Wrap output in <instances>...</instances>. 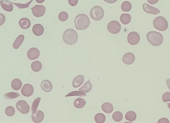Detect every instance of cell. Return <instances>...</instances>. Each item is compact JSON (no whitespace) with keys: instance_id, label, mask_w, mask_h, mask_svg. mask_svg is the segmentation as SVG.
I'll use <instances>...</instances> for the list:
<instances>
[{"instance_id":"1","label":"cell","mask_w":170,"mask_h":123,"mask_svg":"<svg viewBox=\"0 0 170 123\" xmlns=\"http://www.w3.org/2000/svg\"><path fill=\"white\" fill-rule=\"evenodd\" d=\"M90 20L86 14L81 13L77 15L74 20V24L77 30H84L90 25Z\"/></svg>"},{"instance_id":"2","label":"cell","mask_w":170,"mask_h":123,"mask_svg":"<svg viewBox=\"0 0 170 123\" xmlns=\"http://www.w3.org/2000/svg\"><path fill=\"white\" fill-rule=\"evenodd\" d=\"M62 38L66 44L68 45H73L77 42L78 36L77 33L74 30L69 29L64 32Z\"/></svg>"},{"instance_id":"3","label":"cell","mask_w":170,"mask_h":123,"mask_svg":"<svg viewBox=\"0 0 170 123\" xmlns=\"http://www.w3.org/2000/svg\"><path fill=\"white\" fill-rule=\"evenodd\" d=\"M148 41L151 45L158 46L161 45L163 41V37L162 34L156 31H151L147 34Z\"/></svg>"},{"instance_id":"4","label":"cell","mask_w":170,"mask_h":123,"mask_svg":"<svg viewBox=\"0 0 170 123\" xmlns=\"http://www.w3.org/2000/svg\"><path fill=\"white\" fill-rule=\"evenodd\" d=\"M153 24L155 29L160 31H165L168 27V23L167 20L162 16L156 18L154 20Z\"/></svg>"},{"instance_id":"5","label":"cell","mask_w":170,"mask_h":123,"mask_svg":"<svg viewBox=\"0 0 170 123\" xmlns=\"http://www.w3.org/2000/svg\"><path fill=\"white\" fill-rule=\"evenodd\" d=\"M90 15L91 18L95 21L101 20L104 16V10L100 6H95L91 9Z\"/></svg>"},{"instance_id":"6","label":"cell","mask_w":170,"mask_h":123,"mask_svg":"<svg viewBox=\"0 0 170 123\" xmlns=\"http://www.w3.org/2000/svg\"><path fill=\"white\" fill-rule=\"evenodd\" d=\"M16 108L22 114H27L30 111V106L25 100H21L16 104Z\"/></svg>"},{"instance_id":"7","label":"cell","mask_w":170,"mask_h":123,"mask_svg":"<svg viewBox=\"0 0 170 123\" xmlns=\"http://www.w3.org/2000/svg\"><path fill=\"white\" fill-rule=\"evenodd\" d=\"M108 31L113 34H117L120 32L121 26L119 22L117 21H112L109 22L107 26Z\"/></svg>"},{"instance_id":"8","label":"cell","mask_w":170,"mask_h":123,"mask_svg":"<svg viewBox=\"0 0 170 123\" xmlns=\"http://www.w3.org/2000/svg\"><path fill=\"white\" fill-rule=\"evenodd\" d=\"M32 13L36 17H40L43 16L46 11V8L43 5H36L31 8Z\"/></svg>"},{"instance_id":"9","label":"cell","mask_w":170,"mask_h":123,"mask_svg":"<svg viewBox=\"0 0 170 123\" xmlns=\"http://www.w3.org/2000/svg\"><path fill=\"white\" fill-rule=\"evenodd\" d=\"M140 36L136 32H132L128 34L127 41L129 44L132 45H136L140 41Z\"/></svg>"},{"instance_id":"10","label":"cell","mask_w":170,"mask_h":123,"mask_svg":"<svg viewBox=\"0 0 170 123\" xmlns=\"http://www.w3.org/2000/svg\"><path fill=\"white\" fill-rule=\"evenodd\" d=\"M34 92V88L31 84H25L23 85L21 89L22 95L25 97H30L33 95Z\"/></svg>"},{"instance_id":"11","label":"cell","mask_w":170,"mask_h":123,"mask_svg":"<svg viewBox=\"0 0 170 123\" xmlns=\"http://www.w3.org/2000/svg\"><path fill=\"white\" fill-rule=\"evenodd\" d=\"M40 52L39 50L35 47H32L28 50L27 54V57L30 60H33L39 58Z\"/></svg>"},{"instance_id":"12","label":"cell","mask_w":170,"mask_h":123,"mask_svg":"<svg viewBox=\"0 0 170 123\" xmlns=\"http://www.w3.org/2000/svg\"><path fill=\"white\" fill-rule=\"evenodd\" d=\"M44 114L42 110H38L34 114H32L31 118L32 121L35 123H41L43 120Z\"/></svg>"},{"instance_id":"13","label":"cell","mask_w":170,"mask_h":123,"mask_svg":"<svg viewBox=\"0 0 170 123\" xmlns=\"http://www.w3.org/2000/svg\"><path fill=\"white\" fill-rule=\"evenodd\" d=\"M135 60V56L131 52H127L123 55L122 61L127 65H131L134 62Z\"/></svg>"},{"instance_id":"14","label":"cell","mask_w":170,"mask_h":123,"mask_svg":"<svg viewBox=\"0 0 170 123\" xmlns=\"http://www.w3.org/2000/svg\"><path fill=\"white\" fill-rule=\"evenodd\" d=\"M143 8L144 10L147 13L152 14V15H157L160 13L158 9L155 7L152 6L147 3H144L143 5Z\"/></svg>"},{"instance_id":"15","label":"cell","mask_w":170,"mask_h":123,"mask_svg":"<svg viewBox=\"0 0 170 123\" xmlns=\"http://www.w3.org/2000/svg\"><path fill=\"white\" fill-rule=\"evenodd\" d=\"M0 5L4 10L11 12L13 11L14 6L13 3L9 1H0Z\"/></svg>"},{"instance_id":"16","label":"cell","mask_w":170,"mask_h":123,"mask_svg":"<svg viewBox=\"0 0 170 123\" xmlns=\"http://www.w3.org/2000/svg\"><path fill=\"white\" fill-rule=\"evenodd\" d=\"M84 80L85 78L83 75H79L77 76L73 80V87L74 88L80 87L84 83Z\"/></svg>"},{"instance_id":"17","label":"cell","mask_w":170,"mask_h":123,"mask_svg":"<svg viewBox=\"0 0 170 123\" xmlns=\"http://www.w3.org/2000/svg\"><path fill=\"white\" fill-rule=\"evenodd\" d=\"M33 33L36 36H40L42 35L44 32V28L41 24H37L34 25L32 29Z\"/></svg>"},{"instance_id":"18","label":"cell","mask_w":170,"mask_h":123,"mask_svg":"<svg viewBox=\"0 0 170 123\" xmlns=\"http://www.w3.org/2000/svg\"><path fill=\"white\" fill-rule=\"evenodd\" d=\"M41 88L44 91L47 92H50L51 91L53 88L52 82L48 80H44L41 83Z\"/></svg>"},{"instance_id":"19","label":"cell","mask_w":170,"mask_h":123,"mask_svg":"<svg viewBox=\"0 0 170 123\" xmlns=\"http://www.w3.org/2000/svg\"><path fill=\"white\" fill-rule=\"evenodd\" d=\"M19 25L22 29H27L31 26V22L28 18L24 17L20 20Z\"/></svg>"},{"instance_id":"20","label":"cell","mask_w":170,"mask_h":123,"mask_svg":"<svg viewBox=\"0 0 170 123\" xmlns=\"http://www.w3.org/2000/svg\"><path fill=\"white\" fill-rule=\"evenodd\" d=\"M25 37L23 34L20 35L16 38L13 44V47L14 49L17 50L19 48L24 41Z\"/></svg>"},{"instance_id":"21","label":"cell","mask_w":170,"mask_h":123,"mask_svg":"<svg viewBox=\"0 0 170 123\" xmlns=\"http://www.w3.org/2000/svg\"><path fill=\"white\" fill-rule=\"evenodd\" d=\"M101 108L103 111L106 114H110L114 110L113 105L109 102H106L103 104L101 106Z\"/></svg>"},{"instance_id":"22","label":"cell","mask_w":170,"mask_h":123,"mask_svg":"<svg viewBox=\"0 0 170 123\" xmlns=\"http://www.w3.org/2000/svg\"><path fill=\"white\" fill-rule=\"evenodd\" d=\"M12 88L14 90L17 91L21 89L22 86L21 80L18 78L14 79L11 82Z\"/></svg>"},{"instance_id":"23","label":"cell","mask_w":170,"mask_h":123,"mask_svg":"<svg viewBox=\"0 0 170 123\" xmlns=\"http://www.w3.org/2000/svg\"><path fill=\"white\" fill-rule=\"evenodd\" d=\"M93 88L92 84L90 80L89 79L88 81L85 83L83 86L80 88L79 89V91H83L85 93L89 92L92 90Z\"/></svg>"},{"instance_id":"24","label":"cell","mask_w":170,"mask_h":123,"mask_svg":"<svg viewBox=\"0 0 170 123\" xmlns=\"http://www.w3.org/2000/svg\"><path fill=\"white\" fill-rule=\"evenodd\" d=\"M86 104V102L84 99L77 98L74 102V106L76 108L81 109L84 107Z\"/></svg>"},{"instance_id":"25","label":"cell","mask_w":170,"mask_h":123,"mask_svg":"<svg viewBox=\"0 0 170 123\" xmlns=\"http://www.w3.org/2000/svg\"><path fill=\"white\" fill-rule=\"evenodd\" d=\"M120 21L124 25L128 24L131 21V17L128 13H123L120 16Z\"/></svg>"},{"instance_id":"26","label":"cell","mask_w":170,"mask_h":123,"mask_svg":"<svg viewBox=\"0 0 170 123\" xmlns=\"http://www.w3.org/2000/svg\"><path fill=\"white\" fill-rule=\"evenodd\" d=\"M31 68L33 71L36 72H39L42 68V64L39 61H35L32 62Z\"/></svg>"},{"instance_id":"27","label":"cell","mask_w":170,"mask_h":123,"mask_svg":"<svg viewBox=\"0 0 170 123\" xmlns=\"http://www.w3.org/2000/svg\"><path fill=\"white\" fill-rule=\"evenodd\" d=\"M125 119L130 122L134 121L137 118V115L136 113L133 111H129L125 115Z\"/></svg>"},{"instance_id":"28","label":"cell","mask_w":170,"mask_h":123,"mask_svg":"<svg viewBox=\"0 0 170 123\" xmlns=\"http://www.w3.org/2000/svg\"><path fill=\"white\" fill-rule=\"evenodd\" d=\"M106 120V116L102 113H98L94 117L95 122L97 123H104Z\"/></svg>"},{"instance_id":"29","label":"cell","mask_w":170,"mask_h":123,"mask_svg":"<svg viewBox=\"0 0 170 123\" xmlns=\"http://www.w3.org/2000/svg\"><path fill=\"white\" fill-rule=\"evenodd\" d=\"M132 9V5L130 2L125 1L121 5V9L123 11L128 12Z\"/></svg>"},{"instance_id":"30","label":"cell","mask_w":170,"mask_h":123,"mask_svg":"<svg viewBox=\"0 0 170 123\" xmlns=\"http://www.w3.org/2000/svg\"><path fill=\"white\" fill-rule=\"evenodd\" d=\"M112 118L115 121L117 122H120L123 118V114L120 111H116L113 114Z\"/></svg>"},{"instance_id":"31","label":"cell","mask_w":170,"mask_h":123,"mask_svg":"<svg viewBox=\"0 0 170 123\" xmlns=\"http://www.w3.org/2000/svg\"><path fill=\"white\" fill-rule=\"evenodd\" d=\"M20 96V95L18 93L12 92L5 94L4 95V97L6 99L11 100L17 98Z\"/></svg>"},{"instance_id":"32","label":"cell","mask_w":170,"mask_h":123,"mask_svg":"<svg viewBox=\"0 0 170 123\" xmlns=\"http://www.w3.org/2000/svg\"><path fill=\"white\" fill-rule=\"evenodd\" d=\"M72 96H77L84 97V96H86V94L85 92L78 91H74L71 92H70L69 93L67 94L65 97H69Z\"/></svg>"},{"instance_id":"33","label":"cell","mask_w":170,"mask_h":123,"mask_svg":"<svg viewBox=\"0 0 170 123\" xmlns=\"http://www.w3.org/2000/svg\"><path fill=\"white\" fill-rule=\"evenodd\" d=\"M40 100H41V98L38 97L34 101L33 103H32L31 108L32 114H35L36 110H37Z\"/></svg>"},{"instance_id":"34","label":"cell","mask_w":170,"mask_h":123,"mask_svg":"<svg viewBox=\"0 0 170 123\" xmlns=\"http://www.w3.org/2000/svg\"><path fill=\"white\" fill-rule=\"evenodd\" d=\"M5 114L8 116L12 117L15 114V110L14 107L8 106L6 108L5 110Z\"/></svg>"},{"instance_id":"35","label":"cell","mask_w":170,"mask_h":123,"mask_svg":"<svg viewBox=\"0 0 170 123\" xmlns=\"http://www.w3.org/2000/svg\"><path fill=\"white\" fill-rule=\"evenodd\" d=\"M68 13L65 11L61 12L58 16V19L60 21L63 22L66 21L68 19Z\"/></svg>"},{"instance_id":"36","label":"cell","mask_w":170,"mask_h":123,"mask_svg":"<svg viewBox=\"0 0 170 123\" xmlns=\"http://www.w3.org/2000/svg\"><path fill=\"white\" fill-rule=\"evenodd\" d=\"M32 1H30L29 2H28L27 4H24V5L23 4H20L19 3H13L14 4V5H15L16 6L19 8V9H25V8H27L29 7L30 5V4H31Z\"/></svg>"},{"instance_id":"37","label":"cell","mask_w":170,"mask_h":123,"mask_svg":"<svg viewBox=\"0 0 170 123\" xmlns=\"http://www.w3.org/2000/svg\"><path fill=\"white\" fill-rule=\"evenodd\" d=\"M162 100L164 102H170V92H167L164 93L162 96Z\"/></svg>"},{"instance_id":"38","label":"cell","mask_w":170,"mask_h":123,"mask_svg":"<svg viewBox=\"0 0 170 123\" xmlns=\"http://www.w3.org/2000/svg\"><path fill=\"white\" fill-rule=\"evenodd\" d=\"M6 21L5 16L3 14L0 13V26L2 25Z\"/></svg>"},{"instance_id":"39","label":"cell","mask_w":170,"mask_h":123,"mask_svg":"<svg viewBox=\"0 0 170 123\" xmlns=\"http://www.w3.org/2000/svg\"><path fill=\"white\" fill-rule=\"evenodd\" d=\"M68 2L70 5L71 6L74 7L77 4L78 1V0H69Z\"/></svg>"},{"instance_id":"40","label":"cell","mask_w":170,"mask_h":123,"mask_svg":"<svg viewBox=\"0 0 170 123\" xmlns=\"http://www.w3.org/2000/svg\"><path fill=\"white\" fill-rule=\"evenodd\" d=\"M157 123H169V121L167 118H162L158 121Z\"/></svg>"},{"instance_id":"41","label":"cell","mask_w":170,"mask_h":123,"mask_svg":"<svg viewBox=\"0 0 170 123\" xmlns=\"http://www.w3.org/2000/svg\"><path fill=\"white\" fill-rule=\"evenodd\" d=\"M148 2H149V3L150 4H152V5L153 4H155L157 3V2H158V1H151V2H150L149 1H147Z\"/></svg>"},{"instance_id":"42","label":"cell","mask_w":170,"mask_h":123,"mask_svg":"<svg viewBox=\"0 0 170 123\" xmlns=\"http://www.w3.org/2000/svg\"><path fill=\"white\" fill-rule=\"evenodd\" d=\"M36 1L37 2L39 3H41L45 1Z\"/></svg>"},{"instance_id":"43","label":"cell","mask_w":170,"mask_h":123,"mask_svg":"<svg viewBox=\"0 0 170 123\" xmlns=\"http://www.w3.org/2000/svg\"><path fill=\"white\" fill-rule=\"evenodd\" d=\"M123 123H132L130 122H125Z\"/></svg>"}]
</instances>
